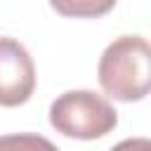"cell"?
Listing matches in <instances>:
<instances>
[{
  "label": "cell",
  "mask_w": 151,
  "mask_h": 151,
  "mask_svg": "<svg viewBox=\"0 0 151 151\" xmlns=\"http://www.w3.org/2000/svg\"><path fill=\"white\" fill-rule=\"evenodd\" d=\"M0 151H59V149L42 134L19 132V134H2Z\"/></svg>",
  "instance_id": "obj_5"
},
{
  "label": "cell",
  "mask_w": 151,
  "mask_h": 151,
  "mask_svg": "<svg viewBox=\"0 0 151 151\" xmlns=\"http://www.w3.org/2000/svg\"><path fill=\"white\" fill-rule=\"evenodd\" d=\"M35 90V64L14 38H0V106H21Z\"/></svg>",
  "instance_id": "obj_3"
},
{
  "label": "cell",
  "mask_w": 151,
  "mask_h": 151,
  "mask_svg": "<svg viewBox=\"0 0 151 151\" xmlns=\"http://www.w3.org/2000/svg\"><path fill=\"white\" fill-rule=\"evenodd\" d=\"M50 125L71 139H99L118 125V111L92 90H68L50 104Z\"/></svg>",
  "instance_id": "obj_2"
},
{
  "label": "cell",
  "mask_w": 151,
  "mask_h": 151,
  "mask_svg": "<svg viewBox=\"0 0 151 151\" xmlns=\"http://www.w3.org/2000/svg\"><path fill=\"white\" fill-rule=\"evenodd\" d=\"M101 90L118 101H142L149 94L151 47L142 35H120L106 45L97 64Z\"/></svg>",
  "instance_id": "obj_1"
},
{
  "label": "cell",
  "mask_w": 151,
  "mask_h": 151,
  "mask_svg": "<svg viewBox=\"0 0 151 151\" xmlns=\"http://www.w3.org/2000/svg\"><path fill=\"white\" fill-rule=\"evenodd\" d=\"M111 151H151V142L146 137H130L118 142Z\"/></svg>",
  "instance_id": "obj_6"
},
{
  "label": "cell",
  "mask_w": 151,
  "mask_h": 151,
  "mask_svg": "<svg viewBox=\"0 0 151 151\" xmlns=\"http://www.w3.org/2000/svg\"><path fill=\"white\" fill-rule=\"evenodd\" d=\"M52 9L71 19H97L116 7V0H50Z\"/></svg>",
  "instance_id": "obj_4"
}]
</instances>
